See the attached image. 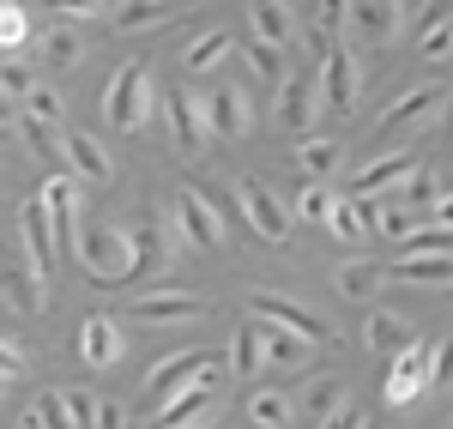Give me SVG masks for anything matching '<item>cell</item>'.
<instances>
[{"label":"cell","instance_id":"cell-1","mask_svg":"<svg viewBox=\"0 0 453 429\" xmlns=\"http://www.w3.org/2000/svg\"><path fill=\"white\" fill-rule=\"evenodd\" d=\"M151 109H157V85H151V67H145V61H127V67L109 73L104 121L115 134H140L145 121H151Z\"/></svg>","mask_w":453,"mask_h":429},{"label":"cell","instance_id":"cell-2","mask_svg":"<svg viewBox=\"0 0 453 429\" xmlns=\"http://www.w3.org/2000/svg\"><path fill=\"white\" fill-rule=\"evenodd\" d=\"M73 266L97 285H134V230L121 224H97V230H79V254Z\"/></svg>","mask_w":453,"mask_h":429},{"label":"cell","instance_id":"cell-3","mask_svg":"<svg viewBox=\"0 0 453 429\" xmlns=\"http://www.w3.org/2000/svg\"><path fill=\"white\" fill-rule=\"evenodd\" d=\"M441 103H448V85H441V79H423L411 91H399V97L381 109V121H375V140L399 145L405 134H423V127L441 115Z\"/></svg>","mask_w":453,"mask_h":429},{"label":"cell","instance_id":"cell-4","mask_svg":"<svg viewBox=\"0 0 453 429\" xmlns=\"http://www.w3.org/2000/svg\"><path fill=\"white\" fill-rule=\"evenodd\" d=\"M19 254H25V266H31L36 290L49 296V285H55V230H49V212H42V194H31L25 206H19Z\"/></svg>","mask_w":453,"mask_h":429},{"label":"cell","instance_id":"cell-5","mask_svg":"<svg viewBox=\"0 0 453 429\" xmlns=\"http://www.w3.org/2000/svg\"><path fill=\"white\" fill-rule=\"evenodd\" d=\"M236 200H242V212H248V230L260 236V242H273V249H284L290 242V206L279 200V188H266L260 176H242L236 181Z\"/></svg>","mask_w":453,"mask_h":429},{"label":"cell","instance_id":"cell-6","mask_svg":"<svg viewBox=\"0 0 453 429\" xmlns=\"http://www.w3.org/2000/svg\"><path fill=\"white\" fill-rule=\"evenodd\" d=\"M42 212H49V230H55V254L73 260L79 254V212H85V194H79V181L61 170V176H49L42 188Z\"/></svg>","mask_w":453,"mask_h":429},{"label":"cell","instance_id":"cell-7","mask_svg":"<svg viewBox=\"0 0 453 429\" xmlns=\"http://www.w3.org/2000/svg\"><path fill=\"white\" fill-rule=\"evenodd\" d=\"M206 315H211V303L194 296V290H140L127 303V321H140V326H194Z\"/></svg>","mask_w":453,"mask_h":429},{"label":"cell","instance_id":"cell-8","mask_svg":"<svg viewBox=\"0 0 453 429\" xmlns=\"http://www.w3.org/2000/svg\"><path fill=\"white\" fill-rule=\"evenodd\" d=\"M175 218H181V230H188L194 249H224V242H230L224 206L211 200L206 188H175Z\"/></svg>","mask_w":453,"mask_h":429},{"label":"cell","instance_id":"cell-9","mask_svg":"<svg viewBox=\"0 0 453 429\" xmlns=\"http://www.w3.org/2000/svg\"><path fill=\"white\" fill-rule=\"evenodd\" d=\"M345 31L369 49H387L405 31V0H345Z\"/></svg>","mask_w":453,"mask_h":429},{"label":"cell","instance_id":"cell-10","mask_svg":"<svg viewBox=\"0 0 453 429\" xmlns=\"http://www.w3.org/2000/svg\"><path fill=\"white\" fill-rule=\"evenodd\" d=\"M314 85H320V103L333 109V115H357V103H363V73H357V55L339 49V42L320 55V79H314Z\"/></svg>","mask_w":453,"mask_h":429},{"label":"cell","instance_id":"cell-11","mask_svg":"<svg viewBox=\"0 0 453 429\" xmlns=\"http://www.w3.org/2000/svg\"><path fill=\"white\" fill-rule=\"evenodd\" d=\"M164 121H170V140L181 157H200L206 151V97L200 91H164Z\"/></svg>","mask_w":453,"mask_h":429},{"label":"cell","instance_id":"cell-12","mask_svg":"<svg viewBox=\"0 0 453 429\" xmlns=\"http://www.w3.org/2000/svg\"><path fill=\"white\" fill-rule=\"evenodd\" d=\"M248 315H254V321H273V326H290V333L309 339V345H326V339H333L320 315H309V309L290 303V296H273V290H248Z\"/></svg>","mask_w":453,"mask_h":429},{"label":"cell","instance_id":"cell-13","mask_svg":"<svg viewBox=\"0 0 453 429\" xmlns=\"http://www.w3.org/2000/svg\"><path fill=\"white\" fill-rule=\"evenodd\" d=\"M200 97H206V134H224V140H248L254 134L248 85H218V91H200Z\"/></svg>","mask_w":453,"mask_h":429},{"label":"cell","instance_id":"cell-14","mask_svg":"<svg viewBox=\"0 0 453 429\" xmlns=\"http://www.w3.org/2000/svg\"><path fill=\"white\" fill-rule=\"evenodd\" d=\"M0 303H6L12 315H36V309H49V296L36 290L31 266H25V254H19V236L0 242Z\"/></svg>","mask_w":453,"mask_h":429},{"label":"cell","instance_id":"cell-15","mask_svg":"<svg viewBox=\"0 0 453 429\" xmlns=\"http://www.w3.org/2000/svg\"><path fill=\"white\" fill-rule=\"evenodd\" d=\"M61 157H67V176L79 188H109L115 181V157H109V145L97 134H67L61 140Z\"/></svg>","mask_w":453,"mask_h":429},{"label":"cell","instance_id":"cell-16","mask_svg":"<svg viewBox=\"0 0 453 429\" xmlns=\"http://www.w3.org/2000/svg\"><path fill=\"white\" fill-rule=\"evenodd\" d=\"M79 357L91 363V369H115V363L127 357V333L115 315H91V321H79Z\"/></svg>","mask_w":453,"mask_h":429},{"label":"cell","instance_id":"cell-17","mask_svg":"<svg viewBox=\"0 0 453 429\" xmlns=\"http://www.w3.org/2000/svg\"><path fill=\"white\" fill-rule=\"evenodd\" d=\"M381 279H393V285H405V290H448L453 285V254H399Z\"/></svg>","mask_w":453,"mask_h":429},{"label":"cell","instance_id":"cell-18","mask_svg":"<svg viewBox=\"0 0 453 429\" xmlns=\"http://www.w3.org/2000/svg\"><path fill=\"white\" fill-rule=\"evenodd\" d=\"M411 170H418V157H411V151H399V145H387L381 157H369V164L350 176V194H375V200H381V194H393Z\"/></svg>","mask_w":453,"mask_h":429},{"label":"cell","instance_id":"cell-19","mask_svg":"<svg viewBox=\"0 0 453 429\" xmlns=\"http://www.w3.org/2000/svg\"><path fill=\"white\" fill-rule=\"evenodd\" d=\"M200 363H211V351H175V357H157L151 369H145V399L157 405V399L181 394V387L200 375Z\"/></svg>","mask_w":453,"mask_h":429},{"label":"cell","instance_id":"cell-20","mask_svg":"<svg viewBox=\"0 0 453 429\" xmlns=\"http://www.w3.org/2000/svg\"><path fill=\"white\" fill-rule=\"evenodd\" d=\"M248 25L260 42H273V49H290L296 42V12H290V0H248Z\"/></svg>","mask_w":453,"mask_h":429},{"label":"cell","instance_id":"cell-21","mask_svg":"<svg viewBox=\"0 0 453 429\" xmlns=\"http://www.w3.org/2000/svg\"><path fill=\"white\" fill-rule=\"evenodd\" d=\"M175 19V0H115L109 6V25L121 36H140V31H157Z\"/></svg>","mask_w":453,"mask_h":429},{"label":"cell","instance_id":"cell-22","mask_svg":"<svg viewBox=\"0 0 453 429\" xmlns=\"http://www.w3.org/2000/svg\"><path fill=\"white\" fill-rule=\"evenodd\" d=\"M314 109H320V85H314V79H284V85H279V127L309 134Z\"/></svg>","mask_w":453,"mask_h":429},{"label":"cell","instance_id":"cell-23","mask_svg":"<svg viewBox=\"0 0 453 429\" xmlns=\"http://www.w3.org/2000/svg\"><path fill=\"white\" fill-rule=\"evenodd\" d=\"M230 55H236V36L224 31V25H211V31H200L188 49H181V67L188 73H218Z\"/></svg>","mask_w":453,"mask_h":429},{"label":"cell","instance_id":"cell-24","mask_svg":"<svg viewBox=\"0 0 453 429\" xmlns=\"http://www.w3.org/2000/svg\"><path fill=\"white\" fill-rule=\"evenodd\" d=\"M296 399V411L309 418V424H320V418H333V411H345L350 399H345V381L339 375H320V381H303V394H290Z\"/></svg>","mask_w":453,"mask_h":429},{"label":"cell","instance_id":"cell-25","mask_svg":"<svg viewBox=\"0 0 453 429\" xmlns=\"http://www.w3.org/2000/svg\"><path fill=\"white\" fill-rule=\"evenodd\" d=\"M260 326V357L273 363V369H296V363H309V339H296L290 326H273V321H254Z\"/></svg>","mask_w":453,"mask_h":429},{"label":"cell","instance_id":"cell-26","mask_svg":"<svg viewBox=\"0 0 453 429\" xmlns=\"http://www.w3.org/2000/svg\"><path fill=\"white\" fill-rule=\"evenodd\" d=\"M248 424L254 429H290L296 424V399L284 387H254L248 394Z\"/></svg>","mask_w":453,"mask_h":429},{"label":"cell","instance_id":"cell-27","mask_svg":"<svg viewBox=\"0 0 453 429\" xmlns=\"http://www.w3.org/2000/svg\"><path fill=\"white\" fill-rule=\"evenodd\" d=\"M36 42V55H42V61H49V67H79V61H85V36L73 31V25H55V31H42V36H31ZM31 42H25V49H31Z\"/></svg>","mask_w":453,"mask_h":429},{"label":"cell","instance_id":"cell-28","mask_svg":"<svg viewBox=\"0 0 453 429\" xmlns=\"http://www.w3.org/2000/svg\"><path fill=\"white\" fill-rule=\"evenodd\" d=\"M296 164H303V176H309V181H333L339 170H345V145H339V140H314V134H309V140L296 145Z\"/></svg>","mask_w":453,"mask_h":429},{"label":"cell","instance_id":"cell-29","mask_svg":"<svg viewBox=\"0 0 453 429\" xmlns=\"http://www.w3.org/2000/svg\"><path fill=\"white\" fill-rule=\"evenodd\" d=\"M236 55H242L248 79H260V85H273V91H279L284 79H290V73H284V49L260 42V36H254V42H236Z\"/></svg>","mask_w":453,"mask_h":429},{"label":"cell","instance_id":"cell-30","mask_svg":"<svg viewBox=\"0 0 453 429\" xmlns=\"http://www.w3.org/2000/svg\"><path fill=\"white\" fill-rule=\"evenodd\" d=\"M164 260H170V249H164V236H157V212H145L140 224H134V279H151Z\"/></svg>","mask_w":453,"mask_h":429},{"label":"cell","instance_id":"cell-31","mask_svg":"<svg viewBox=\"0 0 453 429\" xmlns=\"http://www.w3.org/2000/svg\"><path fill=\"white\" fill-rule=\"evenodd\" d=\"M333 290H339L345 303H369V296L381 290V266H375V260H345V266L333 272Z\"/></svg>","mask_w":453,"mask_h":429},{"label":"cell","instance_id":"cell-32","mask_svg":"<svg viewBox=\"0 0 453 429\" xmlns=\"http://www.w3.org/2000/svg\"><path fill=\"white\" fill-rule=\"evenodd\" d=\"M260 369H266V357H260V326L248 321V326L230 333V375H236V381H254Z\"/></svg>","mask_w":453,"mask_h":429},{"label":"cell","instance_id":"cell-33","mask_svg":"<svg viewBox=\"0 0 453 429\" xmlns=\"http://www.w3.org/2000/svg\"><path fill=\"white\" fill-rule=\"evenodd\" d=\"M405 339H411V326L399 321V315H387V309H369L363 315V345L369 351H399Z\"/></svg>","mask_w":453,"mask_h":429},{"label":"cell","instance_id":"cell-34","mask_svg":"<svg viewBox=\"0 0 453 429\" xmlns=\"http://www.w3.org/2000/svg\"><path fill=\"white\" fill-rule=\"evenodd\" d=\"M19 109H25L31 121H42V127H55V134L67 127V103H61V91H55V85H31V91L19 97Z\"/></svg>","mask_w":453,"mask_h":429},{"label":"cell","instance_id":"cell-35","mask_svg":"<svg viewBox=\"0 0 453 429\" xmlns=\"http://www.w3.org/2000/svg\"><path fill=\"white\" fill-rule=\"evenodd\" d=\"M25 429H73L67 405H61V387H49V394H36L31 405H25V418H19Z\"/></svg>","mask_w":453,"mask_h":429},{"label":"cell","instance_id":"cell-36","mask_svg":"<svg viewBox=\"0 0 453 429\" xmlns=\"http://www.w3.org/2000/svg\"><path fill=\"white\" fill-rule=\"evenodd\" d=\"M333 181H303L296 188V206H290V218H309V224H326L333 218Z\"/></svg>","mask_w":453,"mask_h":429},{"label":"cell","instance_id":"cell-37","mask_svg":"<svg viewBox=\"0 0 453 429\" xmlns=\"http://www.w3.org/2000/svg\"><path fill=\"white\" fill-rule=\"evenodd\" d=\"M31 42V12L19 0H0V55H19Z\"/></svg>","mask_w":453,"mask_h":429},{"label":"cell","instance_id":"cell-38","mask_svg":"<svg viewBox=\"0 0 453 429\" xmlns=\"http://www.w3.org/2000/svg\"><path fill=\"white\" fill-rule=\"evenodd\" d=\"M418 224H423V218L411 212L405 200H399V206H381V212H375V236H387V242H405Z\"/></svg>","mask_w":453,"mask_h":429},{"label":"cell","instance_id":"cell-39","mask_svg":"<svg viewBox=\"0 0 453 429\" xmlns=\"http://www.w3.org/2000/svg\"><path fill=\"white\" fill-rule=\"evenodd\" d=\"M393 194H399V200H405V206H429V200H435V194H441V181H435V170H429V164H418V170H411V176L399 181V188H393Z\"/></svg>","mask_w":453,"mask_h":429},{"label":"cell","instance_id":"cell-40","mask_svg":"<svg viewBox=\"0 0 453 429\" xmlns=\"http://www.w3.org/2000/svg\"><path fill=\"white\" fill-rule=\"evenodd\" d=\"M429 394V381H418V375H405V369H393V375H387V405H393V411H399V405H411V399H423Z\"/></svg>","mask_w":453,"mask_h":429},{"label":"cell","instance_id":"cell-41","mask_svg":"<svg viewBox=\"0 0 453 429\" xmlns=\"http://www.w3.org/2000/svg\"><path fill=\"white\" fill-rule=\"evenodd\" d=\"M91 429H127V405L115 394H97L91 399Z\"/></svg>","mask_w":453,"mask_h":429},{"label":"cell","instance_id":"cell-42","mask_svg":"<svg viewBox=\"0 0 453 429\" xmlns=\"http://www.w3.org/2000/svg\"><path fill=\"white\" fill-rule=\"evenodd\" d=\"M25 369H31V351H25L12 333H0V375L12 381V375H25Z\"/></svg>","mask_w":453,"mask_h":429},{"label":"cell","instance_id":"cell-43","mask_svg":"<svg viewBox=\"0 0 453 429\" xmlns=\"http://www.w3.org/2000/svg\"><path fill=\"white\" fill-rule=\"evenodd\" d=\"M423 55H429V61H448V55H453V19L423 31Z\"/></svg>","mask_w":453,"mask_h":429},{"label":"cell","instance_id":"cell-44","mask_svg":"<svg viewBox=\"0 0 453 429\" xmlns=\"http://www.w3.org/2000/svg\"><path fill=\"white\" fill-rule=\"evenodd\" d=\"M91 399H97V394H79V387H61V405H67L73 429H91Z\"/></svg>","mask_w":453,"mask_h":429},{"label":"cell","instance_id":"cell-45","mask_svg":"<svg viewBox=\"0 0 453 429\" xmlns=\"http://www.w3.org/2000/svg\"><path fill=\"white\" fill-rule=\"evenodd\" d=\"M31 85H36V79H31V67H25V61H6V67H0V91H12V97H25Z\"/></svg>","mask_w":453,"mask_h":429},{"label":"cell","instance_id":"cell-46","mask_svg":"<svg viewBox=\"0 0 453 429\" xmlns=\"http://www.w3.org/2000/svg\"><path fill=\"white\" fill-rule=\"evenodd\" d=\"M61 19H97V12H109V0H49Z\"/></svg>","mask_w":453,"mask_h":429},{"label":"cell","instance_id":"cell-47","mask_svg":"<svg viewBox=\"0 0 453 429\" xmlns=\"http://www.w3.org/2000/svg\"><path fill=\"white\" fill-rule=\"evenodd\" d=\"M453 19V0H418V31H429V25H448Z\"/></svg>","mask_w":453,"mask_h":429},{"label":"cell","instance_id":"cell-48","mask_svg":"<svg viewBox=\"0 0 453 429\" xmlns=\"http://www.w3.org/2000/svg\"><path fill=\"white\" fill-rule=\"evenodd\" d=\"M453 381V339H441V351H429V387Z\"/></svg>","mask_w":453,"mask_h":429},{"label":"cell","instance_id":"cell-49","mask_svg":"<svg viewBox=\"0 0 453 429\" xmlns=\"http://www.w3.org/2000/svg\"><path fill=\"white\" fill-rule=\"evenodd\" d=\"M314 429H363V424H357V411L345 405V411H333V418H320Z\"/></svg>","mask_w":453,"mask_h":429},{"label":"cell","instance_id":"cell-50","mask_svg":"<svg viewBox=\"0 0 453 429\" xmlns=\"http://www.w3.org/2000/svg\"><path fill=\"white\" fill-rule=\"evenodd\" d=\"M429 206H435V224H441V230H453V194H435Z\"/></svg>","mask_w":453,"mask_h":429},{"label":"cell","instance_id":"cell-51","mask_svg":"<svg viewBox=\"0 0 453 429\" xmlns=\"http://www.w3.org/2000/svg\"><path fill=\"white\" fill-rule=\"evenodd\" d=\"M12 121H19V97H12V91H0V127H12Z\"/></svg>","mask_w":453,"mask_h":429},{"label":"cell","instance_id":"cell-52","mask_svg":"<svg viewBox=\"0 0 453 429\" xmlns=\"http://www.w3.org/2000/svg\"><path fill=\"white\" fill-rule=\"evenodd\" d=\"M0 394H6V375H0Z\"/></svg>","mask_w":453,"mask_h":429},{"label":"cell","instance_id":"cell-53","mask_svg":"<svg viewBox=\"0 0 453 429\" xmlns=\"http://www.w3.org/2000/svg\"><path fill=\"white\" fill-rule=\"evenodd\" d=\"M369 429H387V424H369Z\"/></svg>","mask_w":453,"mask_h":429},{"label":"cell","instance_id":"cell-54","mask_svg":"<svg viewBox=\"0 0 453 429\" xmlns=\"http://www.w3.org/2000/svg\"><path fill=\"white\" fill-rule=\"evenodd\" d=\"M448 429H453V418H448Z\"/></svg>","mask_w":453,"mask_h":429}]
</instances>
